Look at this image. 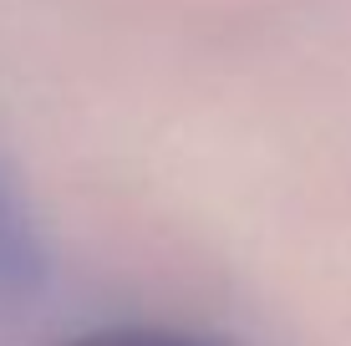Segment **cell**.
<instances>
[{
  "instance_id": "7a4b0ae2",
  "label": "cell",
  "mask_w": 351,
  "mask_h": 346,
  "mask_svg": "<svg viewBox=\"0 0 351 346\" xmlns=\"http://www.w3.org/2000/svg\"><path fill=\"white\" fill-rule=\"evenodd\" d=\"M56 346H214V341L189 336V331H168V326H92Z\"/></svg>"
},
{
  "instance_id": "6da1fadb",
  "label": "cell",
  "mask_w": 351,
  "mask_h": 346,
  "mask_svg": "<svg viewBox=\"0 0 351 346\" xmlns=\"http://www.w3.org/2000/svg\"><path fill=\"white\" fill-rule=\"evenodd\" d=\"M46 285V245L21 199L0 184V301H26Z\"/></svg>"
}]
</instances>
